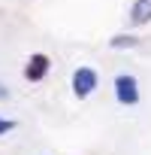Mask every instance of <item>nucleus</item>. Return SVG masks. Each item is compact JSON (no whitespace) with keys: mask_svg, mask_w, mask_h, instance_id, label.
<instances>
[{"mask_svg":"<svg viewBox=\"0 0 151 155\" xmlns=\"http://www.w3.org/2000/svg\"><path fill=\"white\" fill-rule=\"evenodd\" d=\"M97 85H100V73H97L94 67L82 64V67H76V70H72L69 88H72V97H76V101H88V97L97 91Z\"/></svg>","mask_w":151,"mask_h":155,"instance_id":"obj_1","label":"nucleus"},{"mask_svg":"<svg viewBox=\"0 0 151 155\" xmlns=\"http://www.w3.org/2000/svg\"><path fill=\"white\" fill-rule=\"evenodd\" d=\"M112 91H115V101L121 107H136L142 101V88H139V79L133 73H118L112 82Z\"/></svg>","mask_w":151,"mask_h":155,"instance_id":"obj_2","label":"nucleus"},{"mask_svg":"<svg viewBox=\"0 0 151 155\" xmlns=\"http://www.w3.org/2000/svg\"><path fill=\"white\" fill-rule=\"evenodd\" d=\"M48 73H51V58H48L45 52H33V55L27 58V64H24V79H27L30 85H36V82L45 79Z\"/></svg>","mask_w":151,"mask_h":155,"instance_id":"obj_3","label":"nucleus"},{"mask_svg":"<svg viewBox=\"0 0 151 155\" xmlns=\"http://www.w3.org/2000/svg\"><path fill=\"white\" fill-rule=\"evenodd\" d=\"M130 25L133 28H142V25H151V0H133L130 6Z\"/></svg>","mask_w":151,"mask_h":155,"instance_id":"obj_4","label":"nucleus"},{"mask_svg":"<svg viewBox=\"0 0 151 155\" xmlns=\"http://www.w3.org/2000/svg\"><path fill=\"white\" fill-rule=\"evenodd\" d=\"M139 46V37H133V34H115V37H109V49H136Z\"/></svg>","mask_w":151,"mask_h":155,"instance_id":"obj_5","label":"nucleus"},{"mask_svg":"<svg viewBox=\"0 0 151 155\" xmlns=\"http://www.w3.org/2000/svg\"><path fill=\"white\" fill-rule=\"evenodd\" d=\"M15 128H18V122H15V119H6V116H0V137L12 134Z\"/></svg>","mask_w":151,"mask_h":155,"instance_id":"obj_6","label":"nucleus"},{"mask_svg":"<svg viewBox=\"0 0 151 155\" xmlns=\"http://www.w3.org/2000/svg\"><path fill=\"white\" fill-rule=\"evenodd\" d=\"M0 101H9V88H6L3 82H0Z\"/></svg>","mask_w":151,"mask_h":155,"instance_id":"obj_7","label":"nucleus"}]
</instances>
